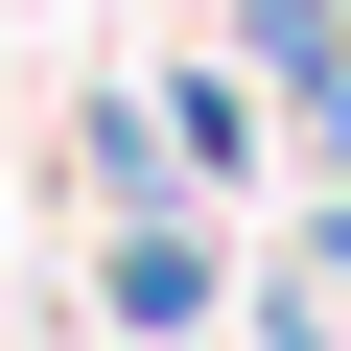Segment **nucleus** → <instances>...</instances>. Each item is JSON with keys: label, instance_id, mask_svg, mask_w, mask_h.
I'll return each mask as SVG.
<instances>
[{"label": "nucleus", "instance_id": "nucleus-3", "mask_svg": "<svg viewBox=\"0 0 351 351\" xmlns=\"http://www.w3.org/2000/svg\"><path fill=\"white\" fill-rule=\"evenodd\" d=\"M164 164H188V188H234V164H258V94H234V71H188V94H164Z\"/></svg>", "mask_w": 351, "mask_h": 351}, {"label": "nucleus", "instance_id": "nucleus-2", "mask_svg": "<svg viewBox=\"0 0 351 351\" xmlns=\"http://www.w3.org/2000/svg\"><path fill=\"white\" fill-rule=\"evenodd\" d=\"M211 24H234V47H258V71L304 94V141L351 164V0H211Z\"/></svg>", "mask_w": 351, "mask_h": 351}, {"label": "nucleus", "instance_id": "nucleus-1", "mask_svg": "<svg viewBox=\"0 0 351 351\" xmlns=\"http://www.w3.org/2000/svg\"><path fill=\"white\" fill-rule=\"evenodd\" d=\"M94 281H117V328H164V351L234 304V258H211V211H188V188H164V211H117V258H94Z\"/></svg>", "mask_w": 351, "mask_h": 351}]
</instances>
